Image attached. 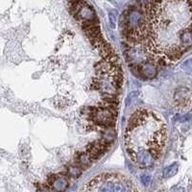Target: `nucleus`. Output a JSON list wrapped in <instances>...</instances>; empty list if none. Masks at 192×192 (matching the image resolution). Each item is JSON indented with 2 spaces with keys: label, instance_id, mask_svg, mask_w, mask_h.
Listing matches in <instances>:
<instances>
[{
  "label": "nucleus",
  "instance_id": "39448f33",
  "mask_svg": "<svg viewBox=\"0 0 192 192\" xmlns=\"http://www.w3.org/2000/svg\"><path fill=\"white\" fill-rule=\"evenodd\" d=\"M178 169H179V165H178V163H173V164L169 165L168 167H166V168L164 169L163 175H164V177H166V178L173 177L174 175L177 174Z\"/></svg>",
  "mask_w": 192,
  "mask_h": 192
},
{
  "label": "nucleus",
  "instance_id": "20e7f679",
  "mask_svg": "<svg viewBox=\"0 0 192 192\" xmlns=\"http://www.w3.org/2000/svg\"><path fill=\"white\" fill-rule=\"evenodd\" d=\"M175 101L179 107L186 108L192 104V90L187 87L180 88L176 92Z\"/></svg>",
  "mask_w": 192,
  "mask_h": 192
},
{
  "label": "nucleus",
  "instance_id": "7ed1b4c3",
  "mask_svg": "<svg viewBox=\"0 0 192 192\" xmlns=\"http://www.w3.org/2000/svg\"><path fill=\"white\" fill-rule=\"evenodd\" d=\"M84 191H102V192H125L138 191L135 184L127 176L115 173L101 174L90 180L83 187Z\"/></svg>",
  "mask_w": 192,
  "mask_h": 192
},
{
  "label": "nucleus",
  "instance_id": "f03ea898",
  "mask_svg": "<svg viewBox=\"0 0 192 192\" xmlns=\"http://www.w3.org/2000/svg\"><path fill=\"white\" fill-rule=\"evenodd\" d=\"M167 140L165 121L157 112L139 109L131 115L124 133L130 160L138 167L154 166L163 155Z\"/></svg>",
  "mask_w": 192,
  "mask_h": 192
},
{
  "label": "nucleus",
  "instance_id": "f257e3e1",
  "mask_svg": "<svg viewBox=\"0 0 192 192\" xmlns=\"http://www.w3.org/2000/svg\"><path fill=\"white\" fill-rule=\"evenodd\" d=\"M123 25L129 62L140 75L155 77L192 49V0H146L128 11Z\"/></svg>",
  "mask_w": 192,
  "mask_h": 192
}]
</instances>
